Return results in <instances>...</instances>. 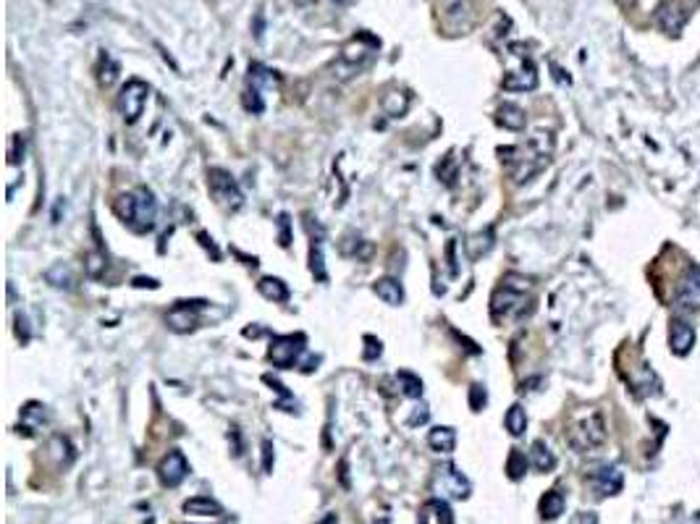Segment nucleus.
Listing matches in <instances>:
<instances>
[{"label":"nucleus","instance_id":"f257e3e1","mask_svg":"<svg viewBox=\"0 0 700 524\" xmlns=\"http://www.w3.org/2000/svg\"><path fill=\"white\" fill-rule=\"evenodd\" d=\"M116 213L123 223H129L134 231H150L155 226V215H158V202L152 197L150 189L140 187L134 194H123L116 199Z\"/></svg>","mask_w":700,"mask_h":524},{"label":"nucleus","instance_id":"f03ea898","mask_svg":"<svg viewBox=\"0 0 700 524\" xmlns=\"http://www.w3.org/2000/svg\"><path fill=\"white\" fill-rule=\"evenodd\" d=\"M603 441H606V422L598 412L570 430V445L574 451H593V448L603 445Z\"/></svg>","mask_w":700,"mask_h":524},{"label":"nucleus","instance_id":"7ed1b4c3","mask_svg":"<svg viewBox=\"0 0 700 524\" xmlns=\"http://www.w3.org/2000/svg\"><path fill=\"white\" fill-rule=\"evenodd\" d=\"M304 344H307V338L302 333H297V336H276L270 341L268 359L278 370H291L299 362V356L304 354Z\"/></svg>","mask_w":700,"mask_h":524},{"label":"nucleus","instance_id":"20e7f679","mask_svg":"<svg viewBox=\"0 0 700 524\" xmlns=\"http://www.w3.org/2000/svg\"><path fill=\"white\" fill-rule=\"evenodd\" d=\"M147 98H150V87H147L142 79H129L123 87H121L119 110L123 113L126 123L140 121L142 110H144V105H147Z\"/></svg>","mask_w":700,"mask_h":524},{"label":"nucleus","instance_id":"39448f33","mask_svg":"<svg viewBox=\"0 0 700 524\" xmlns=\"http://www.w3.org/2000/svg\"><path fill=\"white\" fill-rule=\"evenodd\" d=\"M208 184H210L213 197L218 199L220 205H226L229 210L241 208V202H244V197H241V189L236 187V181H234L226 170L210 168V173H208Z\"/></svg>","mask_w":700,"mask_h":524},{"label":"nucleus","instance_id":"423d86ee","mask_svg":"<svg viewBox=\"0 0 700 524\" xmlns=\"http://www.w3.org/2000/svg\"><path fill=\"white\" fill-rule=\"evenodd\" d=\"M187 475H189V462H187V456L181 454V451H176V448L163 456V462L158 464V477H161V483L166 485V488H176V485H181Z\"/></svg>","mask_w":700,"mask_h":524},{"label":"nucleus","instance_id":"0eeeda50","mask_svg":"<svg viewBox=\"0 0 700 524\" xmlns=\"http://www.w3.org/2000/svg\"><path fill=\"white\" fill-rule=\"evenodd\" d=\"M202 307V302H179V304L170 309L168 315H166V323L173 333H189L194 328L200 325V315H197V309Z\"/></svg>","mask_w":700,"mask_h":524},{"label":"nucleus","instance_id":"6e6552de","mask_svg":"<svg viewBox=\"0 0 700 524\" xmlns=\"http://www.w3.org/2000/svg\"><path fill=\"white\" fill-rule=\"evenodd\" d=\"M522 302H525V291H517V288H511L504 283L501 288L493 291L490 312H493L496 320H499V317H509V315H514V312H520Z\"/></svg>","mask_w":700,"mask_h":524},{"label":"nucleus","instance_id":"1a4fd4ad","mask_svg":"<svg viewBox=\"0 0 700 524\" xmlns=\"http://www.w3.org/2000/svg\"><path fill=\"white\" fill-rule=\"evenodd\" d=\"M438 485H440V490H443L446 495H451V498H470V490H472L470 480L462 475L454 464L440 466L438 469Z\"/></svg>","mask_w":700,"mask_h":524},{"label":"nucleus","instance_id":"9d476101","mask_svg":"<svg viewBox=\"0 0 700 524\" xmlns=\"http://www.w3.org/2000/svg\"><path fill=\"white\" fill-rule=\"evenodd\" d=\"M677 307L700 309V267H690V273L682 278L680 291H677Z\"/></svg>","mask_w":700,"mask_h":524},{"label":"nucleus","instance_id":"9b49d317","mask_svg":"<svg viewBox=\"0 0 700 524\" xmlns=\"http://www.w3.org/2000/svg\"><path fill=\"white\" fill-rule=\"evenodd\" d=\"M656 19H659L661 29L664 32H669V34H680L682 27H685V21H687V13L682 11L680 3L666 0V3H661L659 11H656Z\"/></svg>","mask_w":700,"mask_h":524},{"label":"nucleus","instance_id":"f8f14e48","mask_svg":"<svg viewBox=\"0 0 700 524\" xmlns=\"http://www.w3.org/2000/svg\"><path fill=\"white\" fill-rule=\"evenodd\" d=\"M591 485L595 488L598 495H617L621 490V485H624V477H621V469H617V466H603L591 477Z\"/></svg>","mask_w":700,"mask_h":524},{"label":"nucleus","instance_id":"ddd939ff","mask_svg":"<svg viewBox=\"0 0 700 524\" xmlns=\"http://www.w3.org/2000/svg\"><path fill=\"white\" fill-rule=\"evenodd\" d=\"M669 344L674 354L680 356L690 354V349L695 347V330H692V325L682 323V320H674L669 328Z\"/></svg>","mask_w":700,"mask_h":524},{"label":"nucleus","instance_id":"4468645a","mask_svg":"<svg viewBox=\"0 0 700 524\" xmlns=\"http://www.w3.org/2000/svg\"><path fill=\"white\" fill-rule=\"evenodd\" d=\"M535 87H538V74L532 63H525V69L514 71L504 79V89H511V92H530Z\"/></svg>","mask_w":700,"mask_h":524},{"label":"nucleus","instance_id":"2eb2a0df","mask_svg":"<svg viewBox=\"0 0 700 524\" xmlns=\"http://www.w3.org/2000/svg\"><path fill=\"white\" fill-rule=\"evenodd\" d=\"M428 445L438 454H451L457 448V430L449 425H438L428 433Z\"/></svg>","mask_w":700,"mask_h":524},{"label":"nucleus","instance_id":"dca6fc26","mask_svg":"<svg viewBox=\"0 0 700 524\" xmlns=\"http://www.w3.org/2000/svg\"><path fill=\"white\" fill-rule=\"evenodd\" d=\"M372 291L391 307H399L401 302H404V288H401V283L399 281H393V278H380V281H375V283H372Z\"/></svg>","mask_w":700,"mask_h":524},{"label":"nucleus","instance_id":"f3484780","mask_svg":"<svg viewBox=\"0 0 700 524\" xmlns=\"http://www.w3.org/2000/svg\"><path fill=\"white\" fill-rule=\"evenodd\" d=\"M564 509H567V498H564L559 490H548V493L540 498V504H538L540 516H543V519H548V522L559 519V516L564 514Z\"/></svg>","mask_w":700,"mask_h":524},{"label":"nucleus","instance_id":"a211bd4d","mask_svg":"<svg viewBox=\"0 0 700 524\" xmlns=\"http://www.w3.org/2000/svg\"><path fill=\"white\" fill-rule=\"evenodd\" d=\"M184 511L194 516H220L223 509H220L218 501H213L210 495H197V498H189L184 501Z\"/></svg>","mask_w":700,"mask_h":524},{"label":"nucleus","instance_id":"6ab92c4d","mask_svg":"<svg viewBox=\"0 0 700 524\" xmlns=\"http://www.w3.org/2000/svg\"><path fill=\"white\" fill-rule=\"evenodd\" d=\"M499 123L504 126V129H509V131H522L525 129V123H527V119H525V110L522 108H517V105H501L499 108Z\"/></svg>","mask_w":700,"mask_h":524},{"label":"nucleus","instance_id":"aec40b11","mask_svg":"<svg viewBox=\"0 0 700 524\" xmlns=\"http://www.w3.org/2000/svg\"><path fill=\"white\" fill-rule=\"evenodd\" d=\"M257 291H260L262 297L270 299V302H289V286L281 281V278H262L260 283H257Z\"/></svg>","mask_w":700,"mask_h":524},{"label":"nucleus","instance_id":"412c9836","mask_svg":"<svg viewBox=\"0 0 700 524\" xmlns=\"http://www.w3.org/2000/svg\"><path fill=\"white\" fill-rule=\"evenodd\" d=\"M530 464L535 466L538 472H551V469L556 466V456H553V451H551L543 441H535L530 448Z\"/></svg>","mask_w":700,"mask_h":524},{"label":"nucleus","instance_id":"4be33fe9","mask_svg":"<svg viewBox=\"0 0 700 524\" xmlns=\"http://www.w3.org/2000/svg\"><path fill=\"white\" fill-rule=\"evenodd\" d=\"M490 249H493V228H485V231L467 239V255H470V260H480L483 255H488Z\"/></svg>","mask_w":700,"mask_h":524},{"label":"nucleus","instance_id":"5701e85b","mask_svg":"<svg viewBox=\"0 0 700 524\" xmlns=\"http://www.w3.org/2000/svg\"><path fill=\"white\" fill-rule=\"evenodd\" d=\"M45 281L55 288H74V283H76V281H74V273H71V267L63 265V262H55V265L45 273Z\"/></svg>","mask_w":700,"mask_h":524},{"label":"nucleus","instance_id":"b1692460","mask_svg":"<svg viewBox=\"0 0 700 524\" xmlns=\"http://www.w3.org/2000/svg\"><path fill=\"white\" fill-rule=\"evenodd\" d=\"M504 422H506V430H509L511 436L514 438H520L525 430H527V415H525V409H522L520 404H514L506 412V417H504Z\"/></svg>","mask_w":700,"mask_h":524},{"label":"nucleus","instance_id":"393cba45","mask_svg":"<svg viewBox=\"0 0 700 524\" xmlns=\"http://www.w3.org/2000/svg\"><path fill=\"white\" fill-rule=\"evenodd\" d=\"M527 466H530V459L522 454V451H517V448H511L509 459H506V475L511 480H522L525 472H527Z\"/></svg>","mask_w":700,"mask_h":524},{"label":"nucleus","instance_id":"a878e982","mask_svg":"<svg viewBox=\"0 0 700 524\" xmlns=\"http://www.w3.org/2000/svg\"><path fill=\"white\" fill-rule=\"evenodd\" d=\"M396 380H399L401 394L404 396H410V398H420L422 396V380L415 375V372H410V370H401L399 375H396Z\"/></svg>","mask_w":700,"mask_h":524},{"label":"nucleus","instance_id":"bb28decb","mask_svg":"<svg viewBox=\"0 0 700 524\" xmlns=\"http://www.w3.org/2000/svg\"><path fill=\"white\" fill-rule=\"evenodd\" d=\"M310 270H312V276L318 278V281H328V273H325V262H323V244H321V239H312V247H310Z\"/></svg>","mask_w":700,"mask_h":524},{"label":"nucleus","instance_id":"cd10ccee","mask_svg":"<svg viewBox=\"0 0 700 524\" xmlns=\"http://www.w3.org/2000/svg\"><path fill=\"white\" fill-rule=\"evenodd\" d=\"M407 108H410V98L407 95H401V92H391L389 98L383 100V110L389 113V116H404L407 113Z\"/></svg>","mask_w":700,"mask_h":524},{"label":"nucleus","instance_id":"c85d7f7f","mask_svg":"<svg viewBox=\"0 0 700 524\" xmlns=\"http://www.w3.org/2000/svg\"><path fill=\"white\" fill-rule=\"evenodd\" d=\"M84 270H87V276L90 278H100L102 270H105V255H102V252H90V255L84 257Z\"/></svg>","mask_w":700,"mask_h":524},{"label":"nucleus","instance_id":"c756f323","mask_svg":"<svg viewBox=\"0 0 700 524\" xmlns=\"http://www.w3.org/2000/svg\"><path fill=\"white\" fill-rule=\"evenodd\" d=\"M21 417H24V419H29V422H34V425H45V422H48V412H45V406L34 404V401L24 406Z\"/></svg>","mask_w":700,"mask_h":524},{"label":"nucleus","instance_id":"7c9ffc66","mask_svg":"<svg viewBox=\"0 0 700 524\" xmlns=\"http://www.w3.org/2000/svg\"><path fill=\"white\" fill-rule=\"evenodd\" d=\"M244 108L250 110V113H262V110H265V102H262L260 89L257 87H250L244 92Z\"/></svg>","mask_w":700,"mask_h":524},{"label":"nucleus","instance_id":"2f4dec72","mask_svg":"<svg viewBox=\"0 0 700 524\" xmlns=\"http://www.w3.org/2000/svg\"><path fill=\"white\" fill-rule=\"evenodd\" d=\"M278 244L281 247H289L291 244V220L286 213L278 215Z\"/></svg>","mask_w":700,"mask_h":524},{"label":"nucleus","instance_id":"473e14b6","mask_svg":"<svg viewBox=\"0 0 700 524\" xmlns=\"http://www.w3.org/2000/svg\"><path fill=\"white\" fill-rule=\"evenodd\" d=\"M365 344H368V349L362 351V356L368 359V362H372V359H378L380 354H383V344H380L378 338L375 336H365Z\"/></svg>","mask_w":700,"mask_h":524},{"label":"nucleus","instance_id":"72a5a7b5","mask_svg":"<svg viewBox=\"0 0 700 524\" xmlns=\"http://www.w3.org/2000/svg\"><path fill=\"white\" fill-rule=\"evenodd\" d=\"M485 401H488V394H485V388H483V386H472L470 388V406H472V412H480L483 406H485Z\"/></svg>","mask_w":700,"mask_h":524},{"label":"nucleus","instance_id":"f704fd0d","mask_svg":"<svg viewBox=\"0 0 700 524\" xmlns=\"http://www.w3.org/2000/svg\"><path fill=\"white\" fill-rule=\"evenodd\" d=\"M431 506L436 509V514H438V524H454V514H451L446 501H431Z\"/></svg>","mask_w":700,"mask_h":524},{"label":"nucleus","instance_id":"c9c22d12","mask_svg":"<svg viewBox=\"0 0 700 524\" xmlns=\"http://www.w3.org/2000/svg\"><path fill=\"white\" fill-rule=\"evenodd\" d=\"M428 417H431V412H428V406H425V404L415 406V412H412V417H410V419H407V425H410V427L425 425V422H428Z\"/></svg>","mask_w":700,"mask_h":524},{"label":"nucleus","instance_id":"e433bc0d","mask_svg":"<svg viewBox=\"0 0 700 524\" xmlns=\"http://www.w3.org/2000/svg\"><path fill=\"white\" fill-rule=\"evenodd\" d=\"M273 462H276V456H273V443H270V441H262V469H265V472H273Z\"/></svg>","mask_w":700,"mask_h":524},{"label":"nucleus","instance_id":"4c0bfd02","mask_svg":"<svg viewBox=\"0 0 700 524\" xmlns=\"http://www.w3.org/2000/svg\"><path fill=\"white\" fill-rule=\"evenodd\" d=\"M572 524H598V514H593V511H580V514L572 519Z\"/></svg>","mask_w":700,"mask_h":524},{"label":"nucleus","instance_id":"58836bf2","mask_svg":"<svg viewBox=\"0 0 700 524\" xmlns=\"http://www.w3.org/2000/svg\"><path fill=\"white\" fill-rule=\"evenodd\" d=\"M197 239H200V241H202V247H205V249H210V252H213V257H215V260L220 257V252H218V249H215V244H213V239L208 236V234H197Z\"/></svg>","mask_w":700,"mask_h":524},{"label":"nucleus","instance_id":"ea45409f","mask_svg":"<svg viewBox=\"0 0 700 524\" xmlns=\"http://www.w3.org/2000/svg\"><path fill=\"white\" fill-rule=\"evenodd\" d=\"M134 286L137 288H158L161 283L155 278H134Z\"/></svg>","mask_w":700,"mask_h":524},{"label":"nucleus","instance_id":"a19ab883","mask_svg":"<svg viewBox=\"0 0 700 524\" xmlns=\"http://www.w3.org/2000/svg\"><path fill=\"white\" fill-rule=\"evenodd\" d=\"M692 524H700V514H695V519H692Z\"/></svg>","mask_w":700,"mask_h":524}]
</instances>
